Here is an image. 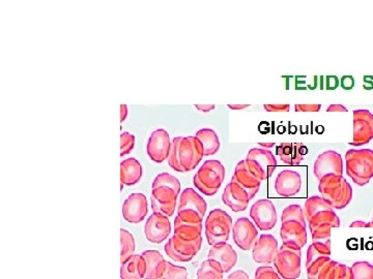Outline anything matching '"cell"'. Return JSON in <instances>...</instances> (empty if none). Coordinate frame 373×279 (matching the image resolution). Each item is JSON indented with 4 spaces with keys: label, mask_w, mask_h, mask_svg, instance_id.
<instances>
[{
    "label": "cell",
    "mask_w": 373,
    "mask_h": 279,
    "mask_svg": "<svg viewBox=\"0 0 373 279\" xmlns=\"http://www.w3.org/2000/svg\"><path fill=\"white\" fill-rule=\"evenodd\" d=\"M221 265L213 260H205L197 270V279H223Z\"/></svg>",
    "instance_id": "obj_31"
},
{
    "label": "cell",
    "mask_w": 373,
    "mask_h": 279,
    "mask_svg": "<svg viewBox=\"0 0 373 279\" xmlns=\"http://www.w3.org/2000/svg\"><path fill=\"white\" fill-rule=\"evenodd\" d=\"M203 246V237L196 241H186L173 235L165 245L166 255L175 262H190Z\"/></svg>",
    "instance_id": "obj_8"
},
{
    "label": "cell",
    "mask_w": 373,
    "mask_h": 279,
    "mask_svg": "<svg viewBox=\"0 0 373 279\" xmlns=\"http://www.w3.org/2000/svg\"><path fill=\"white\" fill-rule=\"evenodd\" d=\"M255 279H282L276 269L270 266L258 267L255 272Z\"/></svg>",
    "instance_id": "obj_43"
},
{
    "label": "cell",
    "mask_w": 373,
    "mask_h": 279,
    "mask_svg": "<svg viewBox=\"0 0 373 279\" xmlns=\"http://www.w3.org/2000/svg\"><path fill=\"white\" fill-rule=\"evenodd\" d=\"M250 217L260 231H271L277 223V211L270 200H260L252 205Z\"/></svg>",
    "instance_id": "obj_11"
},
{
    "label": "cell",
    "mask_w": 373,
    "mask_h": 279,
    "mask_svg": "<svg viewBox=\"0 0 373 279\" xmlns=\"http://www.w3.org/2000/svg\"><path fill=\"white\" fill-rule=\"evenodd\" d=\"M301 188H302V177L296 171H282L275 181V190L282 198L296 196L300 192Z\"/></svg>",
    "instance_id": "obj_21"
},
{
    "label": "cell",
    "mask_w": 373,
    "mask_h": 279,
    "mask_svg": "<svg viewBox=\"0 0 373 279\" xmlns=\"http://www.w3.org/2000/svg\"><path fill=\"white\" fill-rule=\"evenodd\" d=\"M278 251L277 239L273 235L264 234L258 238L257 242L254 245L252 257L256 263L269 265V264L274 263Z\"/></svg>",
    "instance_id": "obj_19"
},
{
    "label": "cell",
    "mask_w": 373,
    "mask_h": 279,
    "mask_svg": "<svg viewBox=\"0 0 373 279\" xmlns=\"http://www.w3.org/2000/svg\"><path fill=\"white\" fill-rule=\"evenodd\" d=\"M351 228H359V229L360 228H373V221H370V223H364V221H356L351 223Z\"/></svg>",
    "instance_id": "obj_47"
},
{
    "label": "cell",
    "mask_w": 373,
    "mask_h": 279,
    "mask_svg": "<svg viewBox=\"0 0 373 279\" xmlns=\"http://www.w3.org/2000/svg\"><path fill=\"white\" fill-rule=\"evenodd\" d=\"M232 237L237 246L244 251L253 249L258 240V231L247 217L237 219L232 228Z\"/></svg>",
    "instance_id": "obj_13"
},
{
    "label": "cell",
    "mask_w": 373,
    "mask_h": 279,
    "mask_svg": "<svg viewBox=\"0 0 373 279\" xmlns=\"http://www.w3.org/2000/svg\"><path fill=\"white\" fill-rule=\"evenodd\" d=\"M128 116V107L126 105H120V121L124 122Z\"/></svg>",
    "instance_id": "obj_50"
},
{
    "label": "cell",
    "mask_w": 373,
    "mask_h": 279,
    "mask_svg": "<svg viewBox=\"0 0 373 279\" xmlns=\"http://www.w3.org/2000/svg\"><path fill=\"white\" fill-rule=\"evenodd\" d=\"M146 274V263L141 255H133L122 263L120 278L144 279Z\"/></svg>",
    "instance_id": "obj_27"
},
{
    "label": "cell",
    "mask_w": 373,
    "mask_h": 279,
    "mask_svg": "<svg viewBox=\"0 0 373 279\" xmlns=\"http://www.w3.org/2000/svg\"><path fill=\"white\" fill-rule=\"evenodd\" d=\"M171 142L169 134L163 128L154 130L150 135L146 146V151L152 162L156 164H162L168 160L170 152Z\"/></svg>",
    "instance_id": "obj_14"
},
{
    "label": "cell",
    "mask_w": 373,
    "mask_h": 279,
    "mask_svg": "<svg viewBox=\"0 0 373 279\" xmlns=\"http://www.w3.org/2000/svg\"><path fill=\"white\" fill-rule=\"evenodd\" d=\"M225 178V168L219 160H207L193 178L195 187L207 196L217 194Z\"/></svg>",
    "instance_id": "obj_4"
},
{
    "label": "cell",
    "mask_w": 373,
    "mask_h": 279,
    "mask_svg": "<svg viewBox=\"0 0 373 279\" xmlns=\"http://www.w3.org/2000/svg\"><path fill=\"white\" fill-rule=\"evenodd\" d=\"M203 217L200 214L193 210H183L177 212V217L175 219V227L181 225H203Z\"/></svg>",
    "instance_id": "obj_37"
},
{
    "label": "cell",
    "mask_w": 373,
    "mask_h": 279,
    "mask_svg": "<svg viewBox=\"0 0 373 279\" xmlns=\"http://www.w3.org/2000/svg\"><path fill=\"white\" fill-rule=\"evenodd\" d=\"M277 155L288 166H299L308 153V149L303 143H281L277 147Z\"/></svg>",
    "instance_id": "obj_24"
},
{
    "label": "cell",
    "mask_w": 373,
    "mask_h": 279,
    "mask_svg": "<svg viewBox=\"0 0 373 279\" xmlns=\"http://www.w3.org/2000/svg\"><path fill=\"white\" fill-rule=\"evenodd\" d=\"M347 173L354 183L364 186L373 178V150L351 149L345 154Z\"/></svg>",
    "instance_id": "obj_3"
},
{
    "label": "cell",
    "mask_w": 373,
    "mask_h": 279,
    "mask_svg": "<svg viewBox=\"0 0 373 279\" xmlns=\"http://www.w3.org/2000/svg\"><path fill=\"white\" fill-rule=\"evenodd\" d=\"M146 263V274L144 279H160L166 269V263L159 251H145L141 253Z\"/></svg>",
    "instance_id": "obj_25"
},
{
    "label": "cell",
    "mask_w": 373,
    "mask_h": 279,
    "mask_svg": "<svg viewBox=\"0 0 373 279\" xmlns=\"http://www.w3.org/2000/svg\"><path fill=\"white\" fill-rule=\"evenodd\" d=\"M334 210L322 196H313L309 198L304 204V215L306 221H310L311 219L322 211Z\"/></svg>",
    "instance_id": "obj_30"
},
{
    "label": "cell",
    "mask_w": 373,
    "mask_h": 279,
    "mask_svg": "<svg viewBox=\"0 0 373 279\" xmlns=\"http://www.w3.org/2000/svg\"><path fill=\"white\" fill-rule=\"evenodd\" d=\"M135 249L136 244L133 234L128 230L120 229V262L124 263L129 257H132L135 253Z\"/></svg>",
    "instance_id": "obj_33"
},
{
    "label": "cell",
    "mask_w": 373,
    "mask_h": 279,
    "mask_svg": "<svg viewBox=\"0 0 373 279\" xmlns=\"http://www.w3.org/2000/svg\"><path fill=\"white\" fill-rule=\"evenodd\" d=\"M207 259L213 260L221 265L224 273L232 271L237 263V253L232 245L226 242L217 243L209 249Z\"/></svg>",
    "instance_id": "obj_23"
},
{
    "label": "cell",
    "mask_w": 373,
    "mask_h": 279,
    "mask_svg": "<svg viewBox=\"0 0 373 279\" xmlns=\"http://www.w3.org/2000/svg\"><path fill=\"white\" fill-rule=\"evenodd\" d=\"M301 251L282 245L274 261L275 269L282 279H299L301 276Z\"/></svg>",
    "instance_id": "obj_7"
},
{
    "label": "cell",
    "mask_w": 373,
    "mask_h": 279,
    "mask_svg": "<svg viewBox=\"0 0 373 279\" xmlns=\"http://www.w3.org/2000/svg\"><path fill=\"white\" fill-rule=\"evenodd\" d=\"M232 219L222 209H214L205 221V236L211 246L217 243L228 242L232 230Z\"/></svg>",
    "instance_id": "obj_5"
},
{
    "label": "cell",
    "mask_w": 373,
    "mask_h": 279,
    "mask_svg": "<svg viewBox=\"0 0 373 279\" xmlns=\"http://www.w3.org/2000/svg\"><path fill=\"white\" fill-rule=\"evenodd\" d=\"M319 190L322 198L333 209L345 208L353 198V188L343 176L328 175L319 180Z\"/></svg>",
    "instance_id": "obj_2"
},
{
    "label": "cell",
    "mask_w": 373,
    "mask_h": 279,
    "mask_svg": "<svg viewBox=\"0 0 373 279\" xmlns=\"http://www.w3.org/2000/svg\"><path fill=\"white\" fill-rule=\"evenodd\" d=\"M195 137L200 141L205 156L215 155L219 151V137L211 128H203V130H198Z\"/></svg>",
    "instance_id": "obj_29"
},
{
    "label": "cell",
    "mask_w": 373,
    "mask_h": 279,
    "mask_svg": "<svg viewBox=\"0 0 373 279\" xmlns=\"http://www.w3.org/2000/svg\"><path fill=\"white\" fill-rule=\"evenodd\" d=\"M201 232H203V225H181L175 227V234L173 235L180 237L183 240L196 241L201 238Z\"/></svg>",
    "instance_id": "obj_35"
},
{
    "label": "cell",
    "mask_w": 373,
    "mask_h": 279,
    "mask_svg": "<svg viewBox=\"0 0 373 279\" xmlns=\"http://www.w3.org/2000/svg\"><path fill=\"white\" fill-rule=\"evenodd\" d=\"M180 192L168 186H160L152 190L150 202L154 213H161L167 217H173Z\"/></svg>",
    "instance_id": "obj_10"
},
{
    "label": "cell",
    "mask_w": 373,
    "mask_h": 279,
    "mask_svg": "<svg viewBox=\"0 0 373 279\" xmlns=\"http://www.w3.org/2000/svg\"><path fill=\"white\" fill-rule=\"evenodd\" d=\"M354 114V141L355 147L366 145L373 139V114L368 110H355Z\"/></svg>",
    "instance_id": "obj_12"
},
{
    "label": "cell",
    "mask_w": 373,
    "mask_h": 279,
    "mask_svg": "<svg viewBox=\"0 0 373 279\" xmlns=\"http://www.w3.org/2000/svg\"><path fill=\"white\" fill-rule=\"evenodd\" d=\"M282 223L286 221H298L306 227V219H305L304 211L300 205H289L284 209L281 217Z\"/></svg>",
    "instance_id": "obj_36"
},
{
    "label": "cell",
    "mask_w": 373,
    "mask_h": 279,
    "mask_svg": "<svg viewBox=\"0 0 373 279\" xmlns=\"http://www.w3.org/2000/svg\"><path fill=\"white\" fill-rule=\"evenodd\" d=\"M331 253H332L331 241L312 242V244L309 246L308 251H307L306 268L309 267L313 262L319 260V257H330Z\"/></svg>",
    "instance_id": "obj_32"
},
{
    "label": "cell",
    "mask_w": 373,
    "mask_h": 279,
    "mask_svg": "<svg viewBox=\"0 0 373 279\" xmlns=\"http://www.w3.org/2000/svg\"><path fill=\"white\" fill-rule=\"evenodd\" d=\"M222 201L230 210L239 213L243 212L248 208V205L251 200L244 188L232 181L230 185H226L222 194Z\"/></svg>",
    "instance_id": "obj_22"
},
{
    "label": "cell",
    "mask_w": 373,
    "mask_h": 279,
    "mask_svg": "<svg viewBox=\"0 0 373 279\" xmlns=\"http://www.w3.org/2000/svg\"><path fill=\"white\" fill-rule=\"evenodd\" d=\"M148 212V198L145 194L135 192L130 194L122 204V217L130 223H141Z\"/></svg>",
    "instance_id": "obj_17"
},
{
    "label": "cell",
    "mask_w": 373,
    "mask_h": 279,
    "mask_svg": "<svg viewBox=\"0 0 373 279\" xmlns=\"http://www.w3.org/2000/svg\"><path fill=\"white\" fill-rule=\"evenodd\" d=\"M351 269L354 279H373V265L368 262H357Z\"/></svg>",
    "instance_id": "obj_40"
},
{
    "label": "cell",
    "mask_w": 373,
    "mask_h": 279,
    "mask_svg": "<svg viewBox=\"0 0 373 279\" xmlns=\"http://www.w3.org/2000/svg\"><path fill=\"white\" fill-rule=\"evenodd\" d=\"M333 260L330 257H319L307 267V278L308 279H325L326 272L332 264Z\"/></svg>",
    "instance_id": "obj_34"
},
{
    "label": "cell",
    "mask_w": 373,
    "mask_h": 279,
    "mask_svg": "<svg viewBox=\"0 0 373 279\" xmlns=\"http://www.w3.org/2000/svg\"><path fill=\"white\" fill-rule=\"evenodd\" d=\"M325 279H354V278L351 268L338 262L332 261Z\"/></svg>",
    "instance_id": "obj_38"
},
{
    "label": "cell",
    "mask_w": 373,
    "mask_h": 279,
    "mask_svg": "<svg viewBox=\"0 0 373 279\" xmlns=\"http://www.w3.org/2000/svg\"><path fill=\"white\" fill-rule=\"evenodd\" d=\"M160 186H168V187L177 190V192H181V183H180L179 179L169 173H162L154 178L152 185V189L160 187Z\"/></svg>",
    "instance_id": "obj_39"
},
{
    "label": "cell",
    "mask_w": 373,
    "mask_h": 279,
    "mask_svg": "<svg viewBox=\"0 0 373 279\" xmlns=\"http://www.w3.org/2000/svg\"><path fill=\"white\" fill-rule=\"evenodd\" d=\"M141 164L135 158H127L120 164V183L122 185H137L142 178Z\"/></svg>",
    "instance_id": "obj_28"
},
{
    "label": "cell",
    "mask_w": 373,
    "mask_h": 279,
    "mask_svg": "<svg viewBox=\"0 0 373 279\" xmlns=\"http://www.w3.org/2000/svg\"><path fill=\"white\" fill-rule=\"evenodd\" d=\"M372 221H373V217H372Z\"/></svg>",
    "instance_id": "obj_53"
},
{
    "label": "cell",
    "mask_w": 373,
    "mask_h": 279,
    "mask_svg": "<svg viewBox=\"0 0 373 279\" xmlns=\"http://www.w3.org/2000/svg\"><path fill=\"white\" fill-rule=\"evenodd\" d=\"M160 279H188V271L185 267L167 262L166 269Z\"/></svg>",
    "instance_id": "obj_41"
},
{
    "label": "cell",
    "mask_w": 373,
    "mask_h": 279,
    "mask_svg": "<svg viewBox=\"0 0 373 279\" xmlns=\"http://www.w3.org/2000/svg\"><path fill=\"white\" fill-rule=\"evenodd\" d=\"M313 173L319 180L328 175L342 176L343 162L340 154L333 150L319 154L313 166Z\"/></svg>",
    "instance_id": "obj_16"
},
{
    "label": "cell",
    "mask_w": 373,
    "mask_h": 279,
    "mask_svg": "<svg viewBox=\"0 0 373 279\" xmlns=\"http://www.w3.org/2000/svg\"><path fill=\"white\" fill-rule=\"evenodd\" d=\"M232 181L241 186L248 192L250 200H252L256 196V194L260 192V185H262V181L252 172L246 160H241L235 167V174H233Z\"/></svg>",
    "instance_id": "obj_20"
},
{
    "label": "cell",
    "mask_w": 373,
    "mask_h": 279,
    "mask_svg": "<svg viewBox=\"0 0 373 279\" xmlns=\"http://www.w3.org/2000/svg\"><path fill=\"white\" fill-rule=\"evenodd\" d=\"M171 232V223L169 217L161 213H152L144 226L146 240L154 244L164 242Z\"/></svg>",
    "instance_id": "obj_15"
},
{
    "label": "cell",
    "mask_w": 373,
    "mask_h": 279,
    "mask_svg": "<svg viewBox=\"0 0 373 279\" xmlns=\"http://www.w3.org/2000/svg\"><path fill=\"white\" fill-rule=\"evenodd\" d=\"M195 108L203 113H209V111L215 109V105H195Z\"/></svg>",
    "instance_id": "obj_48"
},
{
    "label": "cell",
    "mask_w": 373,
    "mask_h": 279,
    "mask_svg": "<svg viewBox=\"0 0 373 279\" xmlns=\"http://www.w3.org/2000/svg\"><path fill=\"white\" fill-rule=\"evenodd\" d=\"M249 105H228V108L232 110H244L247 109Z\"/></svg>",
    "instance_id": "obj_51"
},
{
    "label": "cell",
    "mask_w": 373,
    "mask_h": 279,
    "mask_svg": "<svg viewBox=\"0 0 373 279\" xmlns=\"http://www.w3.org/2000/svg\"><path fill=\"white\" fill-rule=\"evenodd\" d=\"M228 279H250L249 276L246 273L244 270H237L233 271L232 274H230Z\"/></svg>",
    "instance_id": "obj_46"
},
{
    "label": "cell",
    "mask_w": 373,
    "mask_h": 279,
    "mask_svg": "<svg viewBox=\"0 0 373 279\" xmlns=\"http://www.w3.org/2000/svg\"><path fill=\"white\" fill-rule=\"evenodd\" d=\"M264 108L270 113H282V112H288L290 110L289 105H264Z\"/></svg>",
    "instance_id": "obj_45"
},
{
    "label": "cell",
    "mask_w": 373,
    "mask_h": 279,
    "mask_svg": "<svg viewBox=\"0 0 373 279\" xmlns=\"http://www.w3.org/2000/svg\"><path fill=\"white\" fill-rule=\"evenodd\" d=\"M280 237L285 246L301 251L307 244V229L298 221L282 223Z\"/></svg>",
    "instance_id": "obj_18"
},
{
    "label": "cell",
    "mask_w": 373,
    "mask_h": 279,
    "mask_svg": "<svg viewBox=\"0 0 373 279\" xmlns=\"http://www.w3.org/2000/svg\"><path fill=\"white\" fill-rule=\"evenodd\" d=\"M207 204L203 196H199L193 188H186L180 196L177 212L183 210L196 211L201 217H205L207 213Z\"/></svg>",
    "instance_id": "obj_26"
},
{
    "label": "cell",
    "mask_w": 373,
    "mask_h": 279,
    "mask_svg": "<svg viewBox=\"0 0 373 279\" xmlns=\"http://www.w3.org/2000/svg\"><path fill=\"white\" fill-rule=\"evenodd\" d=\"M135 146V136L130 133L125 132L120 135V156L131 153Z\"/></svg>",
    "instance_id": "obj_42"
},
{
    "label": "cell",
    "mask_w": 373,
    "mask_h": 279,
    "mask_svg": "<svg viewBox=\"0 0 373 279\" xmlns=\"http://www.w3.org/2000/svg\"><path fill=\"white\" fill-rule=\"evenodd\" d=\"M248 166L260 180H268L277 168V160L270 150L264 148H253L246 158Z\"/></svg>",
    "instance_id": "obj_6"
},
{
    "label": "cell",
    "mask_w": 373,
    "mask_h": 279,
    "mask_svg": "<svg viewBox=\"0 0 373 279\" xmlns=\"http://www.w3.org/2000/svg\"><path fill=\"white\" fill-rule=\"evenodd\" d=\"M308 223L312 242H326L331 241V231L333 228L340 227L341 223L334 210H328L317 213Z\"/></svg>",
    "instance_id": "obj_9"
},
{
    "label": "cell",
    "mask_w": 373,
    "mask_h": 279,
    "mask_svg": "<svg viewBox=\"0 0 373 279\" xmlns=\"http://www.w3.org/2000/svg\"><path fill=\"white\" fill-rule=\"evenodd\" d=\"M203 147L196 137H177L171 142L168 164L180 173L191 172L203 160Z\"/></svg>",
    "instance_id": "obj_1"
},
{
    "label": "cell",
    "mask_w": 373,
    "mask_h": 279,
    "mask_svg": "<svg viewBox=\"0 0 373 279\" xmlns=\"http://www.w3.org/2000/svg\"><path fill=\"white\" fill-rule=\"evenodd\" d=\"M258 145L260 147H264V149H269V148H273L275 146V143H260Z\"/></svg>",
    "instance_id": "obj_52"
},
{
    "label": "cell",
    "mask_w": 373,
    "mask_h": 279,
    "mask_svg": "<svg viewBox=\"0 0 373 279\" xmlns=\"http://www.w3.org/2000/svg\"><path fill=\"white\" fill-rule=\"evenodd\" d=\"M328 112H347V108L342 105H331L330 107L326 109Z\"/></svg>",
    "instance_id": "obj_49"
},
{
    "label": "cell",
    "mask_w": 373,
    "mask_h": 279,
    "mask_svg": "<svg viewBox=\"0 0 373 279\" xmlns=\"http://www.w3.org/2000/svg\"><path fill=\"white\" fill-rule=\"evenodd\" d=\"M322 105H296L294 110L300 113H317L321 111Z\"/></svg>",
    "instance_id": "obj_44"
}]
</instances>
